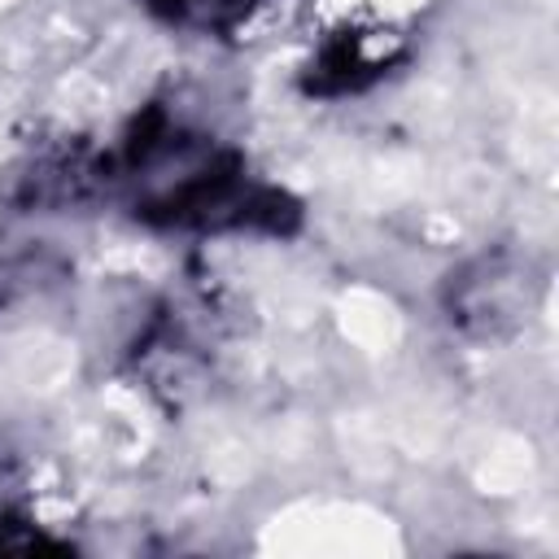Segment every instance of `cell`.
Returning a JSON list of instances; mask_svg holds the SVG:
<instances>
[{
	"mask_svg": "<svg viewBox=\"0 0 559 559\" xmlns=\"http://www.w3.org/2000/svg\"><path fill=\"white\" fill-rule=\"evenodd\" d=\"M175 17H188V22H218L223 13H231L240 0H162Z\"/></svg>",
	"mask_w": 559,
	"mask_h": 559,
	"instance_id": "1",
	"label": "cell"
}]
</instances>
